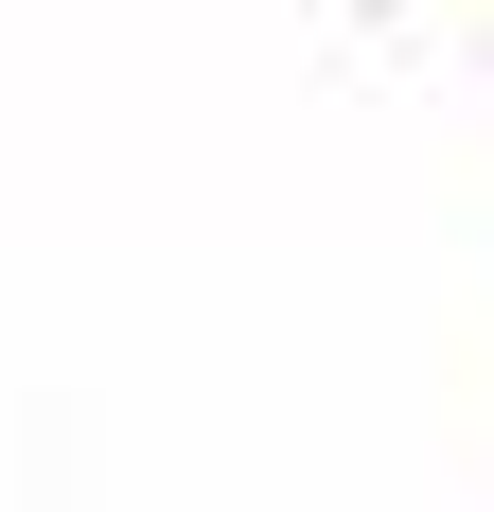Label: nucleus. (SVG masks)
Returning a JSON list of instances; mask_svg holds the SVG:
<instances>
[]
</instances>
